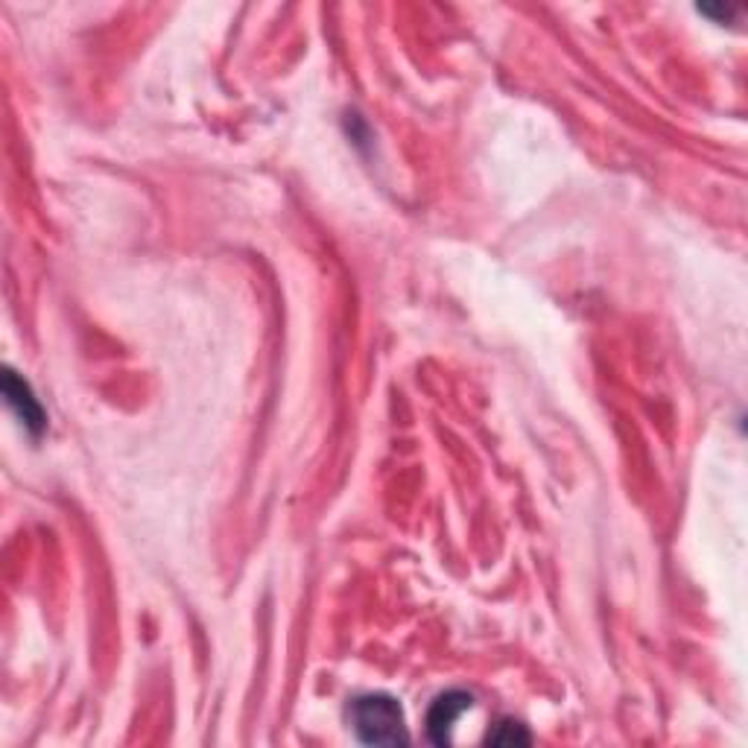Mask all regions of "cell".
<instances>
[{"label": "cell", "instance_id": "cell-1", "mask_svg": "<svg viewBox=\"0 0 748 748\" xmlns=\"http://www.w3.org/2000/svg\"><path fill=\"white\" fill-rule=\"evenodd\" d=\"M354 734L366 746H407L409 734L404 725V711L392 696L371 693L351 701L348 708Z\"/></svg>", "mask_w": 748, "mask_h": 748}, {"label": "cell", "instance_id": "cell-2", "mask_svg": "<svg viewBox=\"0 0 748 748\" xmlns=\"http://www.w3.org/2000/svg\"><path fill=\"white\" fill-rule=\"evenodd\" d=\"M471 705H474V696H471V693L451 690L445 693V696H439V699L433 701L430 713H427V734H430V739H433L436 746L451 743V731H454L456 720H459L465 711H471Z\"/></svg>", "mask_w": 748, "mask_h": 748}, {"label": "cell", "instance_id": "cell-3", "mask_svg": "<svg viewBox=\"0 0 748 748\" xmlns=\"http://www.w3.org/2000/svg\"><path fill=\"white\" fill-rule=\"evenodd\" d=\"M3 392H7V401H10V407H15V413L21 416L24 427H27L33 436H38V433L45 430V413L38 407V401L33 398L27 383H24L15 371H7V375H3Z\"/></svg>", "mask_w": 748, "mask_h": 748}, {"label": "cell", "instance_id": "cell-4", "mask_svg": "<svg viewBox=\"0 0 748 748\" xmlns=\"http://www.w3.org/2000/svg\"><path fill=\"white\" fill-rule=\"evenodd\" d=\"M489 743L494 746H511V743H530V734L518 722H500L494 734H489Z\"/></svg>", "mask_w": 748, "mask_h": 748}]
</instances>
